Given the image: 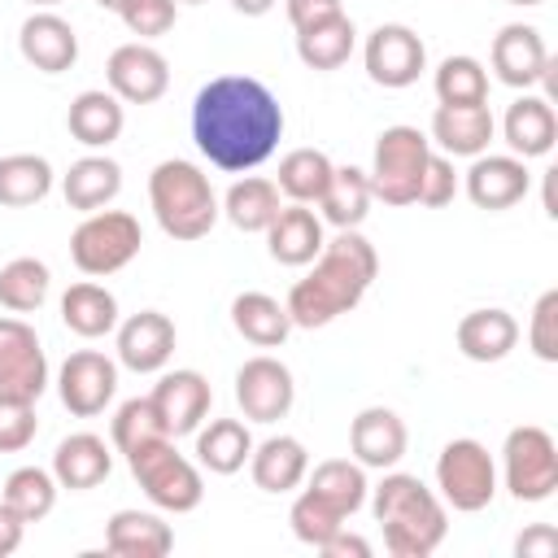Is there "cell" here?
Instances as JSON below:
<instances>
[{
  "instance_id": "cell-50",
  "label": "cell",
  "mask_w": 558,
  "mask_h": 558,
  "mask_svg": "<svg viewBox=\"0 0 558 558\" xmlns=\"http://www.w3.org/2000/svg\"><path fill=\"white\" fill-rule=\"evenodd\" d=\"M318 554H327V558H371V541L357 536V532H349V523H344Z\"/></svg>"
},
{
  "instance_id": "cell-54",
  "label": "cell",
  "mask_w": 558,
  "mask_h": 558,
  "mask_svg": "<svg viewBox=\"0 0 558 558\" xmlns=\"http://www.w3.org/2000/svg\"><path fill=\"white\" fill-rule=\"evenodd\" d=\"M506 4H519V9H532V4H545V0H506Z\"/></svg>"
},
{
  "instance_id": "cell-31",
  "label": "cell",
  "mask_w": 558,
  "mask_h": 558,
  "mask_svg": "<svg viewBox=\"0 0 558 558\" xmlns=\"http://www.w3.org/2000/svg\"><path fill=\"white\" fill-rule=\"evenodd\" d=\"M196 466L214 471V475H235L244 471L248 453H253V436H248V423L240 418H209L201 423L196 432Z\"/></svg>"
},
{
  "instance_id": "cell-12",
  "label": "cell",
  "mask_w": 558,
  "mask_h": 558,
  "mask_svg": "<svg viewBox=\"0 0 558 558\" xmlns=\"http://www.w3.org/2000/svg\"><path fill=\"white\" fill-rule=\"evenodd\" d=\"M105 83L122 105H153V100H161L170 92V61L153 44L131 39V44L109 52Z\"/></svg>"
},
{
  "instance_id": "cell-53",
  "label": "cell",
  "mask_w": 558,
  "mask_h": 558,
  "mask_svg": "<svg viewBox=\"0 0 558 558\" xmlns=\"http://www.w3.org/2000/svg\"><path fill=\"white\" fill-rule=\"evenodd\" d=\"M96 4H100V9H109V13H118V4H122V0H96Z\"/></svg>"
},
{
  "instance_id": "cell-13",
  "label": "cell",
  "mask_w": 558,
  "mask_h": 558,
  "mask_svg": "<svg viewBox=\"0 0 558 558\" xmlns=\"http://www.w3.org/2000/svg\"><path fill=\"white\" fill-rule=\"evenodd\" d=\"M292 401H296V379L279 357L257 353L235 371V405L248 423H275L292 410Z\"/></svg>"
},
{
  "instance_id": "cell-48",
  "label": "cell",
  "mask_w": 558,
  "mask_h": 558,
  "mask_svg": "<svg viewBox=\"0 0 558 558\" xmlns=\"http://www.w3.org/2000/svg\"><path fill=\"white\" fill-rule=\"evenodd\" d=\"M283 9H288L292 31H305L314 22H327V17L344 13V0H283Z\"/></svg>"
},
{
  "instance_id": "cell-47",
  "label": "cell",
  "mask_w": 558,
  "mask_h": 558,
  "mask_svg": "<svg viewBox=\"0 0 558 558\" xmlns=\"http://www.w3.org/2000/svg\"><path fill=\"white\" fill-rule=\"evenodd\" d=\"M453 196H458V170H453V157L432 153V157H427V170H423V183H418V201H414V205L445 209Z\"/></svg>"
},
{
  "instance_id": "cell-33",
  "label": "cell",
  "mask_w": 558,
  "mask_h": 558,
  "mask_svg": "<svg viewBox=\"0 0 558 558\" xmlns=\"http://www.w3.org/2000/svg\"><path fill=\"white\" fill-rule=\"evenodd\" d=\"M357 48V31H353V17L349 13H336L327 22H314L305 31H296V57L305 70H340Z\"/></svg>"
},
{
  "instance_id": "cell-44",
  "label": "cell",
  "mask_w": 558,
  "mask_h": 558,
  "mask_svg": "<svg viewBox=\"0 0 558 558\" xmlns=\"http://www.w3.org/2000/svg\"><path fill=\"white\" fill-rule=\"evenodd\" d=\"M118 17H122V26H126L131 35H140V39L148 44V39H161V35L174 26L179 0H122V4H118Z\"/></svg>"
},
{
  "instance_id": "cell-30",
  "label": "cell",
  "mask_w": 558,
  "mask_h": 558,
  "mask_svg": "<svg viewBox=\"0 0 558 558\" xmlns=\"http://www.w3.org/2000/svg\"><path fill=\"white\" fill-rule=\"evenodd\" d=\"M61 323L83 340H100L118 327V296L96 279H78L61 292Z\"/></svg>"
},
{
  "instance_id": "cell-6",
  "label": "cell",
  "mask_w": 558,
  "mask_h": 558,
  "mask_svg": "<svg viewBox=\"0 0 558 558\" xmlns=\"http://www.w3.org/2000/svg\"><path fill=\"white\" fill-rule=\"evenodd\" d=\"M427 157H432V140L418 126H405V122L384 126L371 153V170H366L371 196L384 205H414Z\"/></svg>"
},
{
  "instance_id": "cell-41",
  "label": "cell",
  "mask_w": 558,
  "mask_h": 558,
  "mask_svg": "<svg viewBox=\"0 0 558 558\" xmlns=\"http://www.w3.org/2000/svg\"><path fill=\"white\" fill-rule=\"evenodd\" d=\"M0 501H4L9 510H17L26 523H39V519H48L52 506H57V480H52V471H44V466H17V471H9Z\"/></svg>"
},
{
  "instance_id": "cell-21",
  "label": "cell",
  "mask_w": 558,
  "mask_h": 558,
  "mask_svg": "<svg viewBox=\"0 0 558 558\" xmlns=\"http://www.w3.org/2000/svg\"><path fill=\"white\" fill-rule=\"evenodd\" d=\"M493 135H497V122H493L488 105H436L427 140L445 157H480V153H488Z\"/></svg>"
},
{
  "instance_id": "cell-14",
  "label": "cell",
  "mask_w": 558,
  "mask_h": 558,
  "mask_svg": "<svg viewBox=\"0 0 558 558\" xmlns=\"http://www.w3.org/2000/svg\"><path fill=\"white\" fill-rule=\"evenodd\" d=\"M48 388V357L31 323L0 318V397L39 401Z\"/></svg>"
},
{
  "instance_id": "cell-11",
  "label": "cell",
  "mask_w": 558,
  "mask_h": 558,
  "mask_svg": "<svg viewBox=\"0 0 558 558\" xmlns=\"http://www.w3.org/2000/svg\"><path fill=\"white\" fill-rule=\"evenodd\" d=\"M118 392V362L100 349H78L57 371V397L74 418H96Z\"/></svg>"
},
{
  "instance_id": "cell-56",
  "label": "cell",
  "mask_w": 558,
  "mask_h": 558,
  "mask_svg": "<svg viewBox=\"0 0 558 558\" xmlns=\"http://www.w3.org/2000/svg\"><path fill=\"white\" fill-rule=\"evenodd\" d=\"M179 4H205V0H179Z\"/></svg>"
},
{
  "instance_id": "cell-29",
  "label": "cell",
  "mask_w": 558,
  "mask_h": 558,
  "mask_svg": "<svg viewBox=\"0 0 558 558\" xmlns=\"http://www.w3.org/2000/svg\"><path fill=\"white\" fill-rule=\"evenodd\" d=\"M305 471H310V453L296 436H266L248 453V475L262 493H292L305 484Z\"/></svg>"
},
{
  "instance_id": "cell-16",
  "label": "cell",
  "mask_w": 558,
  "mask_h": 558,
  "mask_svg": "<svg viewBox=\"0 0 558 558\" xmlns=\"http://www.w3.org/2000/svg\"><path fill=\"white\" fill-rule=\"evenodd\" d=\"M462 187L471 196L475 209H510L527 196L532 187V174H527V161L514 157V153H480L471 157V170L462 174Z\"/></svg>"
},
{
  "instance_id": "cell-28",
  "label": "cell",
  "mask_w": 558,
  "mask_h": 558,
  "mask_svg": "<svg viewBox=\"0 0 558 558\" xmlns=\"http://www.w3.org/2000/svg\"><path fill=\"white\" fill-rule=\"evenodd\" d=\"M118 192H122V166L105 153H87L61 174V196L78 214H96V209L113 205Z\"/></svg>"
},
{
  "instance_id": "cell-32",
  "label": "cell",
  "mask_w": 558,
  "mask_h": 558,
  "mask_svg": "<svg viewBox=\"0 0 558 558\" xmlns=\"http://www.w3.org/2000/svg\"><path fill=\"white\" fill-rule=\"evenodd\" d=\"M371 179H366V170H357V166H331V179H327V187H323V196H318V218L323 222H331L336 231H349V227H362L366 222V214H371Z\"/></svg>"
},
{
  "instance_id": "cell-34",
  "label": "cell",
  "mask_w": 558,
  "mask_h": 558,
  "mask_svg": "<svg viewBox=\"0 0 558 558\" xmlns=\"http://www.w3.org/2000/svg\"><path fill=\"white\" fill-rule=\"evenodd\" d=\"M231 327L257 349H279L292 331V318H288V305L275 301L270 292H240L231 301Z\"/></svg>"
},
{
  "instance_id": "cell-9",
  "label": "cell",
  "mask_w": 558,
  "mask_h": 558,
  "mask_svg": "<svg viewBox=\"0 0 558 558\" xmlns=\"http://www.w3.org/2000/svg\"><path fill=\"white\" fill-rule=\"evenodd\" d=\"M436 497L462 514H475V510H488L493 497H497V462L493 453L471 440V436H458L440 449L436 458Z\"/></svg>"
},
{
  "instance_id": "cell-24",
  "label": "cell",
  "mask_w": 558,
  "mask_h": 558,
  "mask_svg": "<svg viewBox=\"0 0 558 558\" xmlns=\"http://www.w3.org/2000/svg\"><path fill=\"white\" fill-rule=\"evenodd\" d=\"M48 471H52L57 488L87 493V488H96V484L109 480V471H113V445H105L96 432H74V436H65L57 445Z\"/></svg>"
},
{
  "instance_id": "cell-27",
  "label": "cell",
  "mask_w": 558,
  "mask_h": 558,
  "mask_svg": "<svg viewBox=\"0 0 558 558\" xmlns=\"http://www.w3.org/2000/svg\"><path fill=\"white\" fill-rule=\"evenodd\" d=\"M105 549L118 558H166L174 549V532L153 510H118L105 523Z\"/></svg>"
},
{
  "instance_id": "cell-15",
  "label": "cell",
  "mask_w": 558,
  "mask_h": 558,
  "mask_svg": "<svg viewBox=\"0 0 558 558\" xmlns=\"http://www.w3.org/2000/svg\"><path fill=\"white\" fill-rule=\"evenodd\" d=\"M148 401H153V410H157L161 432H166L170 440H179V436H192V432L205 423V414H209V405H214V388H209V379H205L201 371L183 366V371H166V375L153 384Z\"/></svg>"
},
{
  "instance_id": "cell-4",
  "label": "cell",
  "mask_w": 558,
  "mask_h": 558,
  "mask_svg": "<svg viewBox=\"0 0 558 558\" xmlns=\"http://www.w3.org/2000/svg\"><path fill=\"white\" fill-rule=\"evenodd\" d=\"M148 205H153L157 227L170 240H201V235L214 231V222L222 214L209 174L196 161H183V157H166V161L153 166Z\"/></svg>"
},
{
  "instance_id": "cell-23",
  "label": "cell",
  "mask_w": 558,
  "mask_h": 558,
  "mask_svg": "<svg viewBox=\"0 0 558 558\" xmlns=\"http://www.w3.org/2000/svg\"><path fill=\"white\" fill-rule=\"evenodd\" d=\"M501 135L510 144L514 157H549L554 144H558V113H554V100L549 96H536V92H523L506 118H501Z\"/></svg>"
},
{
  "instance_id": "cell-18",
  "label": "cell",
  "mask_w": 558,
  "mask_h": 558,
  "mask_svg": "<svg viewBox=\"0 0 558 558\" xmlns=\"http://www.w3.org/2000/svg\"><path fill=\"white\" fill-rule=\"evenodd\" d=\"M113 331H118V362L135 375H157L174 357L179 336H174V323L161 310H140V314L122 318Z\"/></svg>"
},
{
  "instance_id": "cell-25",
  "label": "cell",
  "mask_w": 558,
  "mask_h": 558,
  "mask_svg": "<svg viewBox=\"0 0 558 558\" xmlns=\"http://www.w3.org/2000/svg\"><path fill=\"white\" fill-rule=\"evenodd\" d=\"M453 340H458V353H462L466 362H484V366H488V362H501V357L514 353V344H519V323H514L510 310H497V305L471 310V314L458 318Z\"/></svg>"
},
{
  "instance_id": "cell-55",
  "label": "cell",
  "mask_w": 558,
  "mask_h": 558,
  "mask_svg": "<svg viewBox=\"0 0 558 558\" xmlns=\"http://www.w3.org/2000/svg\"><path fill=\"white\" fill-rule=\"evenodd\" d=\"M35 9H52V4H61V0H31Z\"/></svg>"
},
{
  "instance_id": "cell-45",
  "label": "cell",
  "mask_w": 558,
  "mask_h": 558,
  "mask_svg": "<svg viewBox=\"0 0 558 558\" xmlns=\"http://www.w3.org/2000/svg\"><path fill=\"white\" fill-rule=\"evenodd\" d=\"M527 349L541 362H558V288L541 292L527 318Z\"/></svg>"
},
{
  "instance_id": "cell-40",
  "label": "cell",
  "mask_w": 558,
  "mask_h": 558,
  "mask_svg": "<svg viewBox=\"0 0 558 558\" xmlns=\"http://www.w3.org/2000/svg\"><path fill=\"white\" fill-rule=\"evenodd\" d=\"M432 87L440 105H488V70L466 52L445 57L432 74Z\"/></svg>"
},
{
  "instance_id": "cell-39",
  "label": "cell",
  "mask_w": 558,
  "mask_h": 558,
  "mask_svg": "<svg viewBox=\"0 0 558 558\" xmlns=\"http://www.w3.org/2000/svg\"><path fill=\"white\" fill-rule=\"evenodd\" d=\"M52 275L39 257H13L0 266V305L9 314H35L48 301Z\"/></svg>"
},
{
  "instance_id": "cell-49",
  "label": "cell",
  "mask_w": 558,
  "mask_h": 558,
  "mask_svg": "<svg viewBox=\"0 0 558 558\" xmlns=\"http://www.w3.org/2000/svg\"><path fill=\"white\" fill-rule=\"evenodd\" d=\"M514 554L519 558H554L558 554V532L549 523H532L519 541H514Z\"/></svg>"
},
{
  "instance_id": "cell-46",
  "label": "cell",
  "mask_w": 558,
  "mask_h": 558,
  "mask_svg": "<svg viewBox=\"0 0 558 558\" xmlns=\"http://www.w3.org/2000/svg\"><path fill=\"white\" fill-rule=\"evenodd\" d=\"M39 432L35 401L22 397H0V453H22Z\"/></svg>"
},
{
  "instance_id": "cell-37",
  "label": "cell",
  "mask_w": 558,
  "mask_h": 558,
  "mask_svg": "<svg viewBox=\"0 0 558 558\" xmlns=\"http://www.w3.org/2000/svg\"><path fill=\"white\" fill-rule=\"evenodd\" d=\"M305 480H310L305 488H314L318 497H327L340 514H357L366 506V493H371L366 466L353 462V458H327L314 471H305Z\"/></svg>"
},
{
  "instance_id": "cell-2",
  "label": "cell",
  "mask_w": 558,
  "mask_h": 558,
  "mask_svg": "<svg viewBox=\"0 0 558 558\" xmlns=\"http://www.w3.org/2000/svg\"><path fill=\"white\" fill-rule=\"evenodd\" d=\"M310 266L314 270L305 279H296L283 301L292 327H305V331L327 327L340 314L357 310V301L371 292V283L379 275V253L357 227H349V231H336Z\"/></svg>"
},
{
  "instance_id": "cell-3",
  "label": "cell",
  "mask_w": 558,
  "mask_h": 558,
  "mask_svg": "<svg viewBox=\"0 0 558 558\" xmlns=\"http://www.w3.org/2000/svg\"><path fill=\"white\" fill-rule=\"evenodd\" d=\"M371 514L384 527V549L392 558H427L449 532L445 501L418 475L405 471H384L371 493Z\"/></svg>"
},
{
  "instance_id": "cell-38",
  "label": "cell",
  "mask_w": 558,
  "mask_h": 558,
  "mask_svg": "<svg viewBox=\"0 0 558 558\" xmlns=\"http://www.w3.org/2000/svg\"><path fill=\"white\" fill-rule=\"evenodd\" d=\"M327 179H331V157L323 148H292L279 157L275 187H279V196H288L296 205H318Z\"/></svg>"
},
{
  "instance_id": "cell-19",
  "label": "cell",
  "mask_w": 558,
  "mask_h": 558,
  "mask_svg": "<svg viewBox=\"0 0 558 558\" xmlns=\"http://www.w3.org/2000/svg\"><path fill=\"white\" fill-rule=\"evenodd\" d=\"M488 61H493L497 83L527 92V87L541 83L545 65H549V48H545V39H541L536 26H527V22H510V26H501V31L493 35Z\"/></svg>"
},
{
  "instance_id": "cell-42",
  "label": "cell",
  "mask_w": 558,
  "mask_h": 558,
  "mask_svg": "<svg viewBox=\"0 0 558 558\" xmlns=\"http://www.w3.org/2000/svg\"><path fill=\"white\" fill-rule=\"evenodd\" d=\"M344 519H349V514H340V510H336L327 497H318L314 488H301L296 501H292V510H288L292 536H296L301 545H310V549H323V545L344 527Z\"/></svg>"
},
{
  "instance_id": "cell-17",
  "label": "cell",
  "mask_w": 558,
  "mask_h": 558,
  "mask_svg": "<svg viewBox=\"0 0 558 558\" xmlns=\"http://www.w3.org/2000/svg\"><path fill=\"white\" fill-rule=\"evenodd\" d=\"M405 445H410L405 418L397 410H388V405H366L349 423L353 462H362L366 471H392L405 458Z\"/></svg>"
},
{
  "instance_id": "cell-51",
  "label": "cell",
  "mask_w": 558,
  "mask_h": 558,
  "mask_svg": "<svg viewBox=\"0 0 558 558\" xmlns=\"http://www.w3.org/2000/svg\"><path fill=\"white\" fill-rule=\"evenodd\" d=\"M22 536H26V519L0 501V558L17 554L22 549Z\"/></svg>"
},
{
  "instance_id": "cell-5",
  "label": "cell",
  "mask_w": 558,
  "mask_h": 558,
  "mask_svg": "<svg viewBox=\"0 0 558 558\" xmlns=\"http://www.w3.org/2000/svg\"><path fill=\"white\" fill-rule=\"evenodd\" d=\"M126 466L135 475V484L144 488V497L166 510V514H187L201 506L205 497V480H201V466L192 458H183L174 449L170 436H153L144 445H135L126 453Z\"/></svg>"
},
{
  "instance_id": "cell-26",
  "label": "cell",
  "mask_w": 558,
  "mask_h": 558,
  "mask_svg": "<svg viewBox=\"0 0 558 558\" xmlns=\"http://www.w3.org/2000/svg\"><path fill=\"white\" fill-rule=\"evenodd\" d=\"M126 126V109L109 87H87L65 109V131L83 148H109Z\"/></svg>"
},
{
  "instance_id": "cell-52",
  "label": "cell",
  "mask_w": 558,
  "mask_h": 558,
  "mask_svg": "<svg viewBox=\"0 0 558 558\" xmlns=\"http://www.w3.org/2000/svg\"><path fill=\"white\" fill-rule=\"evenodd\" d=\"M279 0H231V9L235 13H244V17H262V13H270Z\"/></svg>"
},
{
  "instance_id": "cell-1",
  "label": "cell",
  "mask_w": 558,
  "mask_h": 558,
  "mask_svg": "<svg viewBox=\"0 0 558 558\" xmlns=\"http://www.w3.org/2000/svg\"><path fill=\"white\" fill-rule=\"evenodd\" d=\"M192 140L209 166L244 174L275 157L283 140V105L253 74H218L192 100Z\"/></svg>"
},
{
  "instance_id": "cell-22",
  "label": "cell",
  "mask_w": 558,
  "mask_h": 558,
  "mask_svg": "<svg viewBox=\"0 0 558 558\" xmlns=\"http://www.w3.org/2000/svg\"><path fill=\"white\" fill-rule=\"evenodd\" d=\"M262 235H266V248L279 266H310L327 244L323 218L310 205H296V201L279 205V214L270 218V227Z\"/></svg>"
},
{
  "instance_id": "cell-36",
  "label": "cell",
  "mask_w": 558,
  "mask_h": 558,
  "mask_svg": "<svg viewBox=\"0 0 558 558\" xmlns=\"http://www.w3.org/2000/svg\"><path fill=\"white\" fill-rule=\"evenodd\" d=\"M52 166L39 153H9L0 157V205L4 209H26L39 205L52 192Z\"/></svg>"
},
{
  "instance_id": "cell-43",
  "label": "cell",
  "mask_w": 558,
  "mask_h": 558,
  "mask_svg": "<svg viewBox=\"0 0 558 558\" xmlns=\"http://www.w3.org/2000/svg\"><path fill=\"white\" fill-rule=\"evenodd\" d=\"M153 436H166L161 423H157L153 401H148V397H131V401H122L118 414H113V423H109V445L126 458L135 445H144V440H153Z\"/></svg>"
},
{
  "instance_id": "cell-10",
  "label": "cell",
  "mask_w": 558,
  "mask_h": 558,
  "mask_svg": "<svg viewBox=\"0 0 558 558\" xmlns=\"http://www.w3.org/2000/svg\"><path fill=\"white\" fill-rule=\"evenodd\" d=\"M362 65L375 87L401 92L418 83V74L427 70V44L405 22H379L362 44Z\"/></svg>"
},
{
  "instance_id": "cell-8",
  "label": "cell",
  "mask_w": 558,
  "mask_h": 558,
  "mask_svg": "<svg viewBox=\"0 0 558 558\" xmlns=\"http://www.w3.org/2000/svg\"><path fill=\"white\" fill-rule=\"evenodd\" d=\"M501 475L514 501H549L558 488V445L545 427L536 423H519L506 432L501 445Z\"/></svg>"
},
{
  "instance_id": "cell-7",
  "label": "cell",
  "mask_w": 558,
  "mask_h": 558,
  "mask_svg": "<svg viewBox=\"0 0 558 558\" xmlns=\"http://www.w3.org/2000/svg\"><path fill=\"white\" fill-rule=\"evenodd\" d=\"M144 248V231L140 218L126 209H96L83 214V222L70 235V262L87 275V279H105L118 275L122 266H131Z\"/></svg>"
},
{
  "instance_id": "cell-20",
  "label": "cell",
  "mask_w": 558,
  "mask_h": 558,
  "mask_svg": "<svg viewBox=\"0 0 558 558\" xmlns=\"http://www.w3.org/2000/svg\"><path fill=\"white\" fill-rule=\"evenodd\" d=\"M17 52L39 74H65L78 61V35L61 13L35 9L17 31Z\"/></svg>"
},
{
  "instance_id": "cell-35",
  "label": "cell",
  "mask_w": 558,
  "mask_h": 558,
  "mask_svg": "<svg viewBox=\"0 0 558 558\" xmlns=\"http://www.w3.org/2000/svg\"><path fill=\"white\" fill-rule=\"evenodd\" d=\"M222 214H227V222L235 231H266L270 218L279 214V187H275V179H266V174L235 179L227 187V196H222Z\"/></svg>"
}]
</instances>
